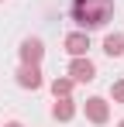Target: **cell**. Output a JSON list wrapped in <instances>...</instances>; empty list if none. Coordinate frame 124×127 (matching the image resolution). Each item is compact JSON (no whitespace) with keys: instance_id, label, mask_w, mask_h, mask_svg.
Instances as JSON below:
<instances>
[{"instance_id":"cell-1","label":"cell","mask_w":124,"mask_h":127,"mask_svg":"<svg viewBox=\"0 0 124 127\" xmlns=\"http://www.w3.org/2000/svg\"><path fill=\"white\" fill-rule=\"evenodd\" d=\"M69 14L83 31H93V28H103L114 17V0H72Z\"/></svg>"},{"instance_id":"cell-8","label":"cell","mask_w":124,"mask_h":127,"mask_svg":"<svg viewBox=\"0 0 124 127\" xmlns=\"http://www.w3.org/2000/svg\"><path fill=\"white\" fill-rule=\"evenodd\" d=\"M103 52H107L110 59L124 55V34H107V38H103Z\"/></svg>"},{"instance_id":"cell-5","label":"cell","mask_w":124,"mask_h":127,"mask_svg":"<svg viewBox=\"0 0 124 127\" xmlns=\"http://www.w3.org/2000/svg\"><path fill=\"white\" fill-rule=\"evenodd\" d=\"M86 48H90V38H86V31H72V34H65V52H69L72 59L86 55Z\"/></svg>"},{"instance_id":"cell-7","label":"cell","mask_w":124,"mask_h":127,"mask_svg":"<svg viewBox=\"0 0 124 127\" xmlns=\"http://www.w3.org/2000/svg\"><path fill=\"white\" fill-rule=\"evenodd\" d=\"M76 113V106H72V100L69 96H55V106H52V117L55 120H69Z\"/></svg>"},{"instance_id":"cell-2","label":"cell","mask_w":124,"mask_h":127,"mask_svg":"<svg viewBox=\"0 0 124 127\" xmlns=\"http://www.w3.org/2000/svg\"><path fill=\"white\" fill-rule=\"evenodd\" d=\"M93 76H97V69H93V62L86 55L72 59V65H69V79L72 83H93Z\"/></svg>"},{"instance_id":"cell-10","label":"cell","mask_w":124,"mask_h":127,"mask_svg":"<svg viewBox=\"0 0 124 127\" xmlns=\"http://www.w3.org/2000/svg\"><path fill=\"white\" fill-rule=\"evenodd\" d=\"M110 96H114V103H124V79L110 86Z\"/></svg>"},{"instance_id":"cell-9","label":"cell","mask_w":124,"mask_h":127,"mask_svg":"<svg viewBox=\"0 0 124 127\" xmlns=\"http://www.w3.org/2000/svg\"><path fill=\"white\" fill-rule=\"evenodd\" d=\"M52 93H55V96H69V93H72V79H55V83H52Z\"/></svg>"},{"instance_id":"cell-3","label":"cell","mask_w":124,"mask_h":127,"mask_svg":"<svg viewBox=\"0 0 124 127\" xmlns=\"http://www.w3.org/2000/svg\"><path fill=\"white\" fill-rule=\"evenodd\" d=\"M41 55H45V45H41L38 38H24V41H21V62L24 65H38Z\"/></svg>"},{"instance_id":"cell-6","label":"cell","mask_w":124,"mask_h":127,"mask_svg":"<svg viewBox=\"0 0 124 127\" xmlns=\"http://www.w3.org/2000/svg\"><path fill=\"white\" fill-rule=\"evenodd\" d=\"M17 86H24V89H38V86H41V72H38V65H21V72H17Z\"/></svg>"},{"instance_id":"cell-11","label":"cell","mask_w":124,"mask_h":127,"mask_svg":"<svg viewBox=\"0 0 124 127\" xmlns=\"http://www.w3.org/2000/svg\"><path fill=\"white\" fill-rule=\"evenodd\" d=\"M3 127H21V124H17V120H10V124H3Z\"/></svg>"},{"instance_id":"cell-4","label":"cell","mask_w":124,"mask_h":127,"mask_svg":"<svg viewBox=\"0 0 124 127\" xmlns=\"http://www.w3.org/2000/svg\"><path fill=\"white\" fill-rule=\"evenodd\" d=\"M86 117H90L93 124H107V120H110V106H107V100L90 96V100H86Z\"/></svg>"},{"instance_id":"cell-12","label":"cell","mask_w":124,"mask_h":127,"mask_svg":"<svg viewBox=\"0 0 124 127\" xmlns=\"http://www.w3.org/2000/svg\"><path fill=\"white\" fill-rule=\"evenodd\" d=\"M117 127H124V120H121V124H117Z\"/></svg>"}]
</instances>
